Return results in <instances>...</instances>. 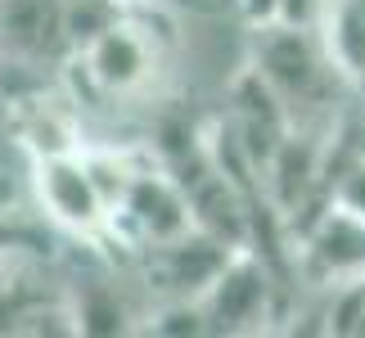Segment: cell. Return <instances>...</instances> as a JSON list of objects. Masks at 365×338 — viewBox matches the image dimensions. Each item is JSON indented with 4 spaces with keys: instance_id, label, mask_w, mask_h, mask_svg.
I'll list each match as a JSON object with an SVG mask.
<instances>
[{
    "instance_id": "1",
    "label": "cell",
    "mask_w": 365,
    "mask_h": 338,
    "mask_svg": "<svg viewBox=\"0 0 365 338\" xmlns=\"http://www.w3.org/2000/svg\"><path fill=\"white\" fill-rule=\"evenodd\" d=\"M257 73L271 81V91L289 104V113L329 104V95L347 81V73L334 63L325 36H316V27L302 23H266Z\"/></svg>"
},
{
    "instance_id": "2",
    "label": "cell",
    "mask_w": 365,
    "mask_h": 338,
    "mask_svg": "<svg viewBox=\"0 0 365 338\" xmlns=\"http://www.w3.org/2000/svg\"><path fill=\"white\" fill-rule=\"evenodd\" d=\"M81 54V68L91 73V81L100 86L104 95H140L153 77L163 73V46L158 36L149 32L145 23H135L131 14L100 32Z\"/></svg>"
},
{
    "instance_id": "3",
    "label": "cell",
    "mask_w": 365,
    "mask_h": 338,
    "mask_svg": "<svg viewBox=\"0 0 365 338\" xmlns=\"http://www.w3.org/2000/svg\"><path fill=\"white\" fill-rule=\"evenodd\" d=\"M235 248L240 244H226L221 235L194 225V230L149 248V285L158 289L167 302H176V298L180 302H199L203 293L217 285V275L230 266Z\"/></svg>"
},
{
    "instance_id": "4",
    "label": "cell",
    "mask_w": 365,
    "mask_h": 338,
    "mask_svg": "<svg viewBox=\"0 0 365 338\" xmlns=\"http://www.w3.org/2000/svg\"><path fill=\"white\" fill-rule=\"evenodd\" d=\"M113 221H126V230H131L135 244H167V239L194 230V208H190V194L180 185L176 176L167 172H135L126 194L113 203Z\"/></svg>"
},
{
    "instance_id": "5",
    "label": "cell",
    "mask_w": 365,
    "mask_h": 338,
    "mask_svg": "<svg viewBox=\"0 0 365 338\" xmlns=\"http://www.w3.org/2000/svg\"><path fill=\"white\" fill-rule=\"evenodd\" d=\"M36 190H41V203L46 212L68 225L77 235H95V230H108V208L100 180H95L91 163L81 153H54V158H41L36 163Z\"/></svg>"
},
{
    "instance_id": "6",
    "label": "cell",
    "mask_w": 365,
    "mask_h": 338,
    "mask_svg": "<svg viewBox=\"0 0 365 338\" xmlns=\"http://www.w3.org/2000/svg\"><path fill=\"white\" fill-rule=\"evenodd\" d=\"M203 312L207 325L217 334H240V329H257L271 316V275L266 266L252 257L248 248H235L230 266L217 275V285L203 293Z\"/></svg>"
},
{
    "instance_id": "7",
    "label": "cell",
    "mask_w": 365,
    "mask_h": 338,
    "mask_svg": "<svg viewBox=\"0 0 365 338\" xmlns=\"http://www.w3.org/2000/svg\"><path fill=\"white\" fill-rule=\"evenodd\" d=\"M59 50H73L68 41V0H5L0 9V59L41 63Z\"/></svg>"
},
{
    "instance_id": "8",
    "label": "cell",
    "mask_w": 365,
    "mask_h": 338,
    "mask_svg": "<svg viewBox=\"0 0 365 338\" xmlns=\"http://www.w3.org/2000/svg\"><path fill=\"white\" fill-rule=\"evenodd\" d=\"M316 27L325 36L334 63L347 73V81H361L365 77V0H329Z\"/></svg>"
},
{
    "instance_id": "9",
    "label": "cell",
    "mask_w": 365,
    "mask_h": 338,
    "mask_svg": "<svg viewBox=\"0 0 365 338\" xmlns=\"http://www.w3.org/2000/svg\"><path fill=\"white\" fill-rule=\"evenodd\" d=\"M77 334H126V307L108 285H81L73 302Z\"/></svg>"
},
{
    "instance_id": "10",
    "label": "cell",
    "mask_w": 365,
    "mask_h": 338,
    "mask_svg": "<svg viewBox=\"0 0 365 338\" xmlns=\"http://www.w3.org/2000/svg\"><path fill=\"white\" fill-rule=\"evenodd\" d=\"M118 5H140V0H118Z\"/></svg>"
},
{
    "instance_id": "11",
    "label": "cell",
    "mask_w": 365,
    "mask_h": 338,
    "mask_svg": "<svg viewBox=\"0 0 365 338\" xmlns=\"http://www.w3.org/2000/svg\"><path fill=\"white\" fill-rule=\"evenodd\" d=\"M0 9H5V0H0Z\"/></svg>"
}]
</instances>
